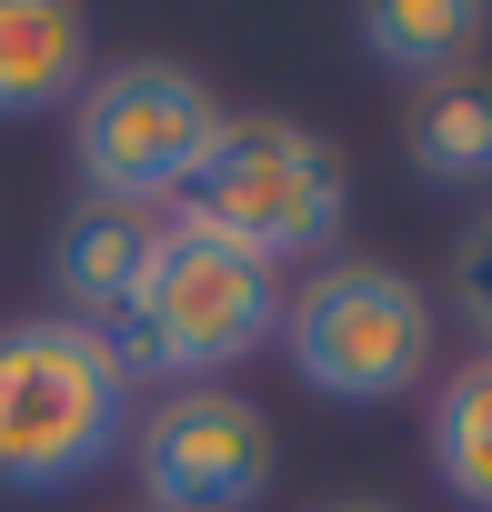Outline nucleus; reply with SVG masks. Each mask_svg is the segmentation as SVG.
<instances>
[{
  "label": "nucleus",
  "mask_w": 492,
  "mask_h": 512,
  "mask_svg": "<svg viewBox=\"0 0 492 512\" xmlns=\"http://www.w3.org/2000/svg\"><path fill=\"white\" fill-rule=\"evenodd\" d=\"M342 211H352L342 161H332L302 121H272V111L221 121L201 181L181 191V221L221 231L231 251H252V262H272V272H282V262H312V251H332Z\"/></svg>",
  "instance_id": "3"
},
{
  "label": "nucleus",
  "mask_w": 492,
  "mask_h": 512,
  "mask_svg": "<svg viewBox=\"0 0 492 512\" xmlns=\"http://www.w3.org/2000/svg\"><path fill=\"white\" fill-rule=\"evenodd\" d=\"M482 11H472V0H372V11H362V51L382 61V71H412V81H452L472 51H482Z\"/></svg>",
  "instance_id": "9"
},
{
  "label": "nucleus",
  "mask_w": 492,
  "mask_h": 512,
  "mask_svg": "<svg viewBox=\"0 0 492 512\" xmlns=\"http://www.w3.org/2000/svg\"><path fill=\"white\" fill-rule=\"evenodd\" d=\"M412 171L442 181V191H482L492 181V81H442L422 111H412Z\"/></svg>",
  "instance_id": "11"
},
{
  "label": "nucleus",
  "mask_w": 492,
  "mask_h": 512,
  "mask_svg": "<svg viewBox=\"0 0 492 512\" xmlns=\"http://www.w3.org/2000/svg\"><path fill=\"white\" fill-rule=\"evenodd\" d=\"M322 512H392V502H322Z\"/></svg>",
  "instance_id": "13"
},
{
  "label": "nucleus",
  "mask_w": 492,
  "mask_h": 512,
  "mask_svg": "<svg viewBox=\"0 0 492 512\" xmlns=\"http://www.w3.org/2000/svg\"><path fill=\"white\" fill-rule=\"evenodd\" d=\"M432 472L462 512H492V352L442 372L432 392Z\"/></svg>",
  "instance_id": "10"
},
{
  "label": "nucleus",
  "mask_w": 492,
  "mask_h": 512,
  "mask_svg": "<svg viewBox=\"0 0 492 512\" xmlns=\"http://www.w3.org/2000/svg\"><path fill=\"white\" fill-rule=\"evenodd\" d=\"M91 91V21L71 0H0V121H41Z\"/></svg>",
  "instance_id": "7"
},
{
  "label": "nucleus",
  "mask_w": 492,
  "mask_h": 512,
  "mask_svg": "<svg viewBox=\"0 0 492 512\" xmlns=\"http://www.w3.org/2000/svg\"><path fill=\"white\" fill-rule=\"evenodd\" d=\"M151 211H121V201H81L71 221H61V241H51V282H61V302H71V322H91V332H111L121 312H131V292H141V262H151Z\"/></svg>",
  "instance_id": "8"
},
{
  "label": "nucleus",
  "mask_w": 492,
  "mask_h": 512,
  "mask_svg": "<svg viewBox=\"0 0 492 512\" xmlns=\"http://www.w3.org/2000/svg\"><path fill=\"white\" fill-rule=\"evenodd\" d=\"M131 442V372L71 312L0 322V492H81Z\"/></svg>",
  "instance_id": "1"
},
{
  "label": "nucleus",
  "mask_w": 492,
  "mask_h": 512,
  "mask_svg": "<svg viewBox=\"0 0 492 512\" xmlns=\"http://www.w3.org/2000/svg\"><path fill=\"white\" fill-rule=\"evenodd\" d=\"M282 332V282L272 262L231 251L221 231L201 221H161L151 231V262H141V292L131 312L101 332L121 352V372H161V382H211L231 362H252L262 342Z\"/></svg>",
  "instance_id": "2"
},
{
  "label": "nucleus",
  "mask_w": 492,
  "mask_h": 512,
  "mask_svg": "<svg viewBox=\"0 0 492 512\" xmlns=\"http://www.w3.org/2000/svg\"><path fill=\"white\" fill-rule=\"evenodd\" d=\"M452 302H462V322H472L482 352H492V211L452 241Z\"/></svg>",
  "instance_id": "12"
},
{
  "label": "nucleus",
  "mask_w": 492,
  "mask_h": 512,
  "mask_svg": "<svg viewBox=\"0 0 492 512\" xmlns=\"http://www.w3.org/2000/svg\"><path fill=\"white\" fill-rule=\"evenodd\" d=\"M282 342H292V372L342 412H372V402H402V392L432 382V302L392 262L322 272L282 312Z\"/></svg>",
  "instance_id": "5"
},
{
  "label": "nucleus",
  "mask_w": 492,
  "mask_h": 512,
  "mask_svg": "<svg viewBox=\"0 0 492 512\" xmlns=\"http://www.w3.org/2000/svg\"><path fill=\"white\" fill-rule=\"evenodd\" d=\"M221 121L231 111L211 101L201 71H181V61H111L71 101V161H81L91 201L151 211V201H181L201 181Z\"/></svg>",
  "instance_id": "4"
},
{
  "label": "nucleus",
  "mask_w": 492,
  "mask_h": 512,
  "mask_svg": "<svg viewBox=\"0 0 492 512\" xmlns=\"http://www.w3.org/2000/svg\"><path fill=\"white\" fill-rule=\"evenodd\" d=\"M131 462H141V502L151 512H252L272 492V422L252 392L231 382H181L141 432H131Z\"/></svg>",
  "instance_id": "6"
}]
</instances>
